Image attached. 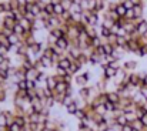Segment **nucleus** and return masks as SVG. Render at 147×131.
Masks as SVG:
<instances>
[{"mask_svg":"<svg viewBox=\"0 0 147 131\" xmlns=\"http://www.w3.org/2000/svg\"><path fill=\"white\" fill-rule=\"evenodd\" d=\"M27 98H29V100L37 98V88H32V90H27Z\"/></svg>","mask_w":147,"mask_h":131,"instance_id":"nucleus-21","label":"nucleus"},{"mask_svg":"<svg viewBox=\"0 0 147 131\" xmlns=\"http://www.w3.org/2000/svg\"><path fill=\"white\" fill-rule=\"evenodd\" d=\"M142 107H143V110H144V111L147 113V101L144 103V104H143V105H142Z\"/></svg>","mask_w":147,"mask_h":131,"instance_id":"nucleus-36","label":"nucleus"},{"mask_svg":"<svg viewBox=\"0 0 147 131\" xmlns=\"http://www.w3.org/2000/svg\"><path fill=\"white\" fill-rule=\"evenodd\" d=\"M26 84H27V90L36 88V81L34 80H26Z\"/></svg>","mask_w":147,"mask_h":131,"instance_id":"nucleus-25","label":"nucleus"},{"mask_svg":"<svg viewBox=\"0 0 147 131\" xmlns=\"http://www.w3.org/2000/svg\"><path fill=\"white\" fill-rule=\"evenodd\" d=\"M0 84H1V80H0Z\"/></svg>","mask_w":147,"mask_h":131,"instance_id":"nucleus-41","label":"nucleus"},{"mask_svg":"<svg viewBox=\"0 0 147 131\" xmlns=\"http://www.w3.org/2000/svg\"><path fill=\"white\" fill-rule=\"evenodd\" d=\"M43 131H54V130H50V128H45Z\"/></svg>","mask_w":147,"mask_h":131,"instance_id":"nucleus-38","label":"nucleus"},{"mask_svg":"<svg viewBox=\"0 0 147 131\" xmlns=\"http://www.w3.org/2000/svg\"><path fill=\"white\" fill-rule=\"evenodd\" d=\"M4 60H6V57H3V56H0V66L4 63Z\"/></svg>","mask_w":147,"mask_h":131,"instance_id":"nucleus-34","label":"nucleus"},{"mask_svg":"<svg viewBox=\"0 0 147 131\" xmlns=\"http://www.w3.org/2000/svg\"><path fill=\"white\" fill-rule=\"evenodd\" d=\"M77 110H79V107H77L76 101H74L73 104H70L69 107H66V108H64V111L67 113V116H71V117H73V116L76 114V111H77Z\"/></svg>","mask_w":147,"mask_h":131,"instance_id":"nucleus-11","label":"nucleus"},{"mask_svg":"<svg viewBox=\"0 0 147 131\" xmlns=\"http://www.w3.org/2000/svg\"><path fill=\"white\" fill-rule=\"evenodd\" d=\"M107 98H109L110 103H113V104H119L120 100H121V95H120L117 91H110V93H107Z\"/></svg>","mask_w":147,"mask_h":131,"instance_id":"nucleus-5","label":"nucleus"},{"mask_svg":"<svg viewBox=\"0 0 147 131\" xmlns=\"http://www.w3.org/2000/svg\"><path fill=\"white\" fill-rule=\"evenodd\" d=\"M16 3L19 4V7H22V6H26L27 4V0H16Z\"/></svg>","mask_w":147,"mask_h":131,"instance_id":"nucleus-31","label":"nucleus"},{"mask_svg":"<svg viewBox=\"0 0 147 131\" xmlns=\"http://www.w3.org/2000/svg\"><path fill=\"white\" fill-rule=\"evenodd\" d=\"M73 117H74L77 121H80V120H83V118H86V117H87V111H86L84 108H83V110H82V108H79Z\"/></svg>","mask_w":147,"mask_h":131,"instance_id":"nucleus-12","label":"nucleus"},{"mask_svg":"<svg viewBox=\"0 0 147 131\" xmlns=\"http://www.w3.org/2000/svg\"><path fill=\"white\" fill-rule=\"evenodd\" d=\"M94 113H96V116H101V117H104V116L107 114L106 105H104V104H101V105L96 107V108H94Z\"/></svg>","mask_w":147,"mask_h":131,"instance_id":"nucleus-15","label":"nucleus"},{"mask_svg":"<svg viewBox=\"0 0 147 131\" xmlns=\"http://www.w3.org/2000/svg\"><path fill=\"white\" fill-rule=\"evenodd\" d=\"M40 120H42V116L39 114V113H33V114H30L29 116V124L30 123H40Z\"/></svg>","mask_w":147,"mask_h":131,"instance_id":"nucleus-14","label":"nucleus"},{"mask_svg":"<svg viewBox=\"0 0 147 131\" xmlns=\"http://www.w3.org/2000/svg\"><path fill=\"white\" fill-rule=\"evenodd\" d=\"M116 11H117V14H119L120 17H124V16H126V13H127V9L123 6V3H119V4H117V7H116Z\"/></svg>","mask_w":147,"mask_h":131,"instance_id":"nucleus-13","label":"nucleus"},{"mask_svg":"<svg viewBox=\"0 0 147 131\" xmlns=\"http://www.w3.org/2000/svg\"><path fill=\"white\" fill-rule=\"evenodd\" d=\"M107 128H110V124L107 121H103V123H100V124L96 126V130L94 131H106Z\"/></svg>","mask_w":147,"mask_h":131,"instance_id":"nucleus-18","label":"nucleus"},{"mask_svg":"<svg viewBox=\"0 0 147 131\" xmlns=\"http://www.w3.org/2000/svg\"><path fill=\"white\" fill-rule=\"evenodd\" d=\"M140 121L143 123V126H144V127H147V114L144 116V117H142V118H140Z\"/></svg>","mask_w":147,"mask_h":131,"instance_id":"nucleus-32","label":"nucleus"},{"mask_svg":"<svg viewBox=\"0 0 147 131\" xmlns=\"http://www.w3.org/2000/svg\"><path fill=\"white\" fill-rule=\"evenodd\" d=\"M60 4L64 7V10H70L73 6V0H60Z\"/></svg>","mask_w":147,"mask_h":131,"instance_id":"nucleus-19","label":"nucleus"},{"mask_svg":"<svg viewBox=\"0 0 147 131\" xmlns=\"http://www.w3.org/2000/svg\"><path fill=\"white\" fill-rule=\"evenodd\" d=\"M140 94L143 95V98H144V100H147V87L143 86V87L140 88Z\"/></svg>","mask_w":147,"mask_h":131,"instance_id":"nucleus-29","label":"nucleus"},{"mask_svg":"<svg viewBox=\"0 0 147 131\" xmlns=\"http://www.w3.org/2000/svg\"><path fill=\"white\" fill-rule=\"evenodd\" d=\"M1 46H3V44H1V42H0V47H1Z\"/></svg>","mask_w":147,"mask_h":131,"instance_id":"nucleus-40","label":"nucleus"},{"mask_svg":"<svg viewBox=\"0 0 147 131\" xmlns=\"http://www.w3.org/2000/svg\"><path fill=\"white\" fill-rule=\"evenodd\" d=\"M57 83H59V81H57V77H56L54 74H50L49 79H47V87L54 91L56 87H57Z\"/></svg>","mask_w":147,"mask_h":131,"instance_id":"nucleus-7","label":"nucleus"},{"mask_svg":"<svg viewBox=\"0 0 147 131\" xmlns=\"http://www.w3.org/2000/svg\"><path fill=\"white\" fill-rule=\"evenodd\" d=\"M37 0H27V4H34Z\"/></svg>","mask_w":147,"mask_h":131,"instance_id":"nucleus-35","label":"nucleus"},{"mask_svg":"<svg viewBox=\"0 0 147 131\" xmlns=\"http://www.w3.org/2000/svg\"><path fill=\"white\" fill-rule=\"evenodd\" d=\"M40 63H42V66L46 69V70H50V69H53V60H51V57H46V56H42L40 57Z\"/></svg>","mask_w":147,"mask_h":131,"instance_id":"nucleus-6","label":"nucleus"},{"mask_svg":"<svg viewBox=\"0 0 147 131\" xmlns=\"http://www.w3.org/2000/svg\"><path fill=\"white\" fill-rule=\"evenodd\" d=\"M143 86H144V87H147V73L144 74V77H143Z\"/></svg>","mask_w":147,"mask_h":131,"instance_id":"nucleus-33","label":"nucleus"},{"mask_svg":"<svg viewBox=\"0 0 147 131\" xmlns=\"http://www.w3.org/2000/svg\"><path fill=\"white\" fill-rule=\"evenodd\" d=\"M106 131H113V130H111V128H107V130H106Z\"/></svg>","mask_w":147,"mask_h":131,"instance_id":"nucleus-39","label":"nucleus"},{"mask_svg":"<svg viewBox=\"0 0 147 131\" xmlns=\"http://www.w3.org/2000/svg\"><path fill=\"white\" fill-rule=\"evenodd\" d=\"M71 63H73V61H71L69 57H66V56H64V57L60 60L59 67H61V69H64V70H69V69H70V66H71Z\"/></svg>","mask_w":147,"mask_h":131,"instance_id":"nucleus-9","label":"nucleus"},{"mask_svg":"<svg viewBox=\"0 0 147 131\" xmlns=\"http://www.w3.org/2000/svg\"><path fill=\"white\" fill-rule=\"evenodd\" d=\"M117 71H119V70H116V69H113V67L107 66V67H104L103 79H104V80H111V79H114V77L117 76Z\"/></svg>","mask_w":147,"mask_h":131,"instance_id":"nucleus-2","label":"nucleus"},{"mask_svg":"<svg viewBox=\"0 0 147 131\" xmlns=\"http://www.w3.org/2000/svg\"><path fill=\"white\" fill-rule=\"evenodd\" d=\"M116 123H117L119 126H121V127H124L126 124H129V120H127V117H126V114H123V116H120V117H117V118H116Z\"/></svg>","mask_w":147,"mask_h":131,"instance_id":"nucleus-17","label":"nucleus"},{"mask_svg":"<svg viewBox=\"0 0 147 131\" xmlns=\"http://www.w3.org/2000/svg\"><path fill=\"white\" fill-rule=\"evenodd\" d=\"M74 100H76V97H74V95H69V94H66V95H64V98H63V101H61V107H63V108L69 107L70 104H73V103H74Z\"/></svg>","mask_w":147,"mask_h":131,"instance_id":"nucleus-8","label":"nucleus"},{"mask_svg":"<svg viewBox=\"0 0 147 131\" xmlns=\"http://www.w3.org/2000/svg\"><path fill=\"white\" fill-rule=\"evenodd\" d=\"M123 6H124L127 10H130V9H133V7H134V4H133L130 0H124V1H123Z\"/></svg>","mask_w":147,"mask_h":131,"instance_id":"nucleus-27","label":"nucleus"},{"mask_svg":"<svg viewBox=\"0 0 147 131\" xmlns=\"http://www.w3.org/2000/svg\"><path fill=\"white\" fill-rule=\"evenodd\" d=\"M110 128H111L113 131H123V127H121V126H119L116 121H114V123L110 126Z\"/></svg>","mask_w":147,"mask_h":131,"instance_id":"nucleus-26","label":"nucleus"},{"mask_svg":"<svg viewBox=\"0 0 147 131\" xmlns=\"http://www.w3.org/2000/svg\"><path fill=\"white\" fill-rule=\"evenodd\" d=\"M23 131H30V128H29V127H24V128H23Z\"/></svg>","mask_w":147,"mask_h":131,"instance_id":"nucleus-37","label":"nucleus"},{"mask_svg":"<svg viewBox=\"0 0 147 131\" xmlns=\"http://www.w3.org/2000/svg\"><path fill=\"white\" fill-rule=\"evenodd\" d=\"M131 126H133V128H136V130H139V131H143L144 128H146L140 120H136L134 123H131Z\"/></svg>","mask_w":147,"mask_h":131,"instance_id":"nucleus-20","label":"nucleus"},{"mask_svg":"<svg viewBox=\"0 0 147 131\" xmlns=\"http://www.w3.org/2000/svg\"><path fill=\"white\" fill-rule=\"evenodd\" d=\"M121 69L127 73H133V71H137L139 63L136 60H123L121 61Z\"/></svg>","mask_w":147,"mask_h":131,"instance_id":"nucleus-1","label":"nucleus"},{"mask_svg":"<svg viewBox=\"0 0 147 131\" xmlns=\"http://www.w3.org/2000/svg\"><path fill=\"white\" fill-rule=\"evenodd\" d=\"M37 76H39V70L36 69H32V70H27L26 71V80H37Z\"/></svg>","mask_w":147,"mask_h":131,"instance_id":"nucleus-10","label":"nucleus"},{"mask_svg":"<svg viewBox=\"0 0 147 131\" xmlns=\"http://www.w3.org/2000/svg\"><path fill=\"white\" fill-rule=\"evenodd\" d=\"M76 97H80V98H84L87 100L90 97V86H86V87H77V95Z\"/></svg>","mask_w":147,"mask_h":131,"instance_id":"nucleus-3","label":"nucleus"},{"mask_svg":"<svg viewBox=\"0 0 147 131\" xmlns=\"http://www.w3.org/2000/svg\"><path fill=\"white\" fill-rule=\"evenodd\" d=\"M7 131H23V128L14 123V124H11V126H9V127H7Z\"/></svg>","mask_w":147,"mask_h":131,"instance_id":"nucleus-24","label":"nucleus"},{"mask_svg":"<svg viewBox=\"0 0 147 131\" xmlns=\"http://www.w3.org/2000/svg\"><path fill=\"white\" fill-rule=\"evenodd\" d=\"M146 114L147 113L143 110V107H142V105H139V107H137V110H136V116H137V118L140 120V118H142V117H144Z\"/></svg>","mask_w":147,"mask_h":131,"instance_id":"nucleus-23","label":"nucleus"},{"mask_svg":"<svg viewBox=\"0 0 147 131\" xmlns=\"http://www.w3.org/2000/svg\"><path fill=\"white\" fill-rule=\"evenodd\" d=\"M17 86H19V90H27L26 80H22V81H19V83H17Z\"/></svg>","mask_w":147,"mask_h":131,"instance_id":"nucleus-28","label":"nucleus"},{"mask_svg":"<svg viewBox=\"0 0 147 131\" xmlns=\"http://www.w3.org/2000/svg\"><path fill=\"white\" fill-rule=\"evenodd\" d=\"M126 117H127V120H129V123L131 124V123H134L136 120H139L137 118V116H136V111H133V113H126Z\"/></svg>","mask_w":147,"mask_h":131,"instance_id":"nucleus-22","label":"nucleus"},{"mask_svg":"<svg viewBox=\"0 0 147 131\" xmlns=\"http://www.w3.org/2000/svg\"><path fill=\"white\" fill-rule=\"evenodd\" d=\"M133 130H134V128H133V126H131L130 123H129V124H126V126L123 127V131H133Z\"/></svg>","mask_w":147,"mask_h":131,"instance_id":"nucleus-30","label":"nucleus"},{"mask_svg":"<svg viewBox=\"0 0 147 131\" xmlns=\"http://www.w3.org/2000/svg\"><path fill=\"white\" fill-rule=\"evenodd\" d=\"M71 86H73V84H67V83H64V81H59L54 91L59 93V94H64V95H66V94H67V90L71 87Z\"/></svg>","mask_w":147,"mask_h":131,"instance_id":"nucleus-4","label":"nucleus"},{"mask_svg":"<svg viewBox=\"0 0 147 131\" xmlns=\"http://www.w3.org/2000/svg\"><path fill=\"white\" fill-rule=\"evenodd\" d=\"M64 11H66V10H64V7H63L60 3L54 4V16H59V17H60V16H61Z\"/></svg>","mask_w":147,"mask_h":131,"instance_id":"nucleus-16","label":"nucleus"}]
</instances>
